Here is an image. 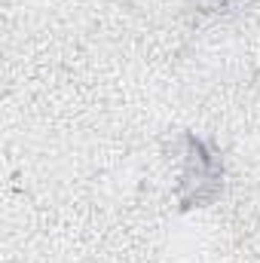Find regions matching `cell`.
Instances as JSON below:
<instances>
[{
    "label": "cell",
    "instance_id": "obj_1",
    "mask_svg": "<svg viewBox=\"0 0 260 263\" xmlns=\"http://www.w3.org/2000/svg\"><path fill=\"white\" fill-rule=\"evenodd\" d=\"M224 190V162L220 153L196 135H184V150H181V172H178V187L175 199L181 208H205Z\"/></svg>",
    "mask_w": 260,
    "mask_h": 263
}]
</instances>
